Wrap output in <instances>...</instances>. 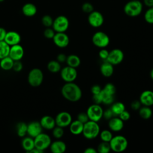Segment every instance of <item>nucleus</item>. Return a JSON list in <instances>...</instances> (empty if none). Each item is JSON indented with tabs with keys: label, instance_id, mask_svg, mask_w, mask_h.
<instances>
[{
	"label": "nucleus",
	"instance_id": "nucleus-43",
	"mask_svg": "<svg viewBox=\"0 0 153 153\" xmlns=\"http://www.w3.org/2000/svg\"><path fill=\"white\" fill-rule=\"evenodd\" d=\"M22 69H23V63L20 60L14 61L12 69H13L16 72H20L22 70Z\"/></svg>",
	"mask_w": 153,
	"mask_h": 153
},
{
	"label": "nucleus",
	"instance_id": "nucleus-10",
	"mask_svg": "<svg viewBox=\"0 0 153 153\" xmlns=\"http://www.w3.org/2000/svg\"><path fill=\"white\" fill-rule=\"evenodd\" d=\"M60 76L62 79L66 82H74L77 77V71L76 68L66 66L61 69Z\"/></svg>",
	"mask_w": 153,
	"mask_h": 153
},
{
	"label": "nucleus",
	"instance_id": "nucleus-8",
	"mask_svg": "<svg viewBox=\"0 0 153 153\" xmlns=\"http://www.w3.org/2000/svg\"><path fill=\"white\" fill-rule=\"evenodd\" d=\"M69 26V21L68 19L63 15H60L54 19L52 28L56 32H65Z\"/></svg>",
	"mask_w": 153,
	"mask_h": 153
},
{
	"label": "nucleus",
	"instance_id": "nucleus-4",
	"mask_svg": "<svg viewBox=\"0 0 153 153\" xmlns=\"http://www.w3.org/2000/svg\"><path fill=\"white\" fill-rule=\"evenodd\" d=\"M111 149L114 152H121L128 147V140L126 137L122 135L113 136L109 142Z\"/></svg>",
	"mask_w": 153,
	"mask_h": 153
},
{
	"label": "nucleus",
	"instance_id": "nucleus-21",
	"mask_svg": "<svg viewBox=\"0 0 153 153\" xmlns=\"http://www.w3.org/2000/svg\"><path fill=\"white\" fill-rule=\"evenodd\" d=\"M50 149L53 153H63L66 150V143L60 140H55L51 143L50 145Z\"/></svg>",
	"mask_w": 153,
	"mask_h": 153
},
{
	"label": "nucleus",
	"instance_id": "nucleus-31",
	"mask_svg": "<svg viewBox=\"0 0 153 153\" xmlns=\"http://www.w3.org/2000/svg\"><path fill=\"white\" fill-rule=\"evenodd\" d=\"M16 133L18 136L23 137L27 134V124L25 122H19L16 125Z\"/></svg>",
	"mask_w": 153,
	"mask_h": 153
},
{
	"label": "nucleus",
	"instance_id": "nucleus-42",
	"mask_svg": "<svg viewBox=\"0 0 153 153\" xmlns=\"http://www.w3.org/2000/svg\"><path fill=\"white\" fill-rule=\"evenodd\" d=\"M76 120H78L82 123L85 124L89 120V118L86 112H80L77 115Z\"/></svg>",
	"mask_w": 153,
	"mask_h": 153
},
{
	"label": "nucleus",
	"instance_id": "nucleus-29",
	"mask_svg": "<svg viewBox=\"0 0 153 153\" xmlns=\"http://www.w3.org/2000/svg\"><path fill=\"white\" fill-rule=\"evenodd\" d=\"M47 68L48 71L51 73H57L60 72L62 69L60 63H59L56 60H53L48 62Z\"/></svg>",
	"mask_w": 153,
	"mask_h": 153
},
{
	"label": "nucleus",
	"instance_id": "nucleus-44",
	"mask_svg": "<svg viewBox=\"0 0 153 153\" xmlns=\"http://www.w3.org/2000/svg\"><path fill=\"white\" fill-rule=\"evenodd\" d=\"M114 116H115L114 113L112 112V110L111 108L107 109L105 111H103V117L106 120H109L111 118H112V117H114Z\"/></svg>",
	"mask_w": 153,
	"mask_h": 153
},
{
	"label": "nucleus",
	"instance_id": "nucleus-9",
	"mask_svg": "<svg viewBox=\"0 0 153 153\" xmlns=\"http://www.w3.org/2000/svg\"><path fill=\"white\" fill-rule=\"evenodd\" d=\"M34 139V143H35V148L41 150L44 152L47 148H48L51 143V139L49 135L47 134L41 133L38 134L37 136L33 138Z\"/></svg>",
	"mask_w": 153,
	"mask_h": 153
},
{
	"label": "nucleus",
	"instance_id": "nucleus-46",
	"mask_svg": "<svg viewBox=\"0 0 153 153\" xmlns=\"http://www.w3.org/2000/svg\"><path fill=\"white\" fill-rule=\"evenodd\" d=\"M119 118L120 119H121L124 122L128 121L130 118V114L129 113V112H128L126 110H124V111H123L119 115H118Z\"/></svg>",
	"mask_w": 153,
	"mask_h": 153
},
{
	"label": "nucleus",
	"instance_id": "nucleus-33",
	"mask_svg": "<svg viewBox=\"0 0 153 153\" xmlns=\"http://www.w3.org/2000/svg\"><path fill=\"white\" fill-rule=\"evenodd\" d=\"M100 95L102 99V102L105 105H111L114 103V96L106 93L103 90L100 93Z\"/></svg>",
	"mask_w": 153,
	"mask_h": 153
},
{
	"label": "nucleus",
	"instance_id": "nucleus-49",
	"mask_svg": "<svg viewBox=\"0 0 153 153\" xmlns=\"http://www.w3.org/2000/svg\"><path fill=\"white\" fill-rule=\"evenodd\" d=\"M66 58H67V56H66L65 54H63V53H60V54H59L57 56L56 60H57L59 63H62L66 62Z\"/></svg>",
	"mask_w": 153,
	"mask_h": 153
},
{
	"label": "nucleus",
	"instance_id": "nucleus-52",
	"mask_svg": "<svg viewBox=\"0 0 153 153\" xmlns=\"http://www.w3.org/2000/svg\"><path fill=\"white\" fill-rule=\"evenodd\" d=\"M97 149L93 147H88L84 151V153H97Z\"/></svg>",
	"mask_w": 153,
	"mask_h": 153
},
{
	"label": "nucleus",
	"instance_id": "nucleus-40",
	"mask_svg": "<svg viewBox=\"0 0 153 153\" xmlns=\"http://www.w3.org/2000/svg\"><path fill=\"white\" fill-rule=\"evenodd\" d=\"M81 9H82V11L85 13L89 14L94 10V7L91 3L86 2L82 5Z\"/></svg>",
	"mask_w": 153,
	"mask_h": 153
},
{
	"label": "nucleus",
	"instance_id": "nucleus-19",
	"mask_svg": "<svg viewBox=\"0 0 153 153\" xmlns=\"http://www.w3.org/2000/svg\"><path fill=\"white\" fill-rule=\"evenodd\" d=\"M4 41L10 46H12L20 43L21 36L16 31H9L7 32Z\"/></svg>",
	"mask_w": 153,
	"mask_h": 153
},
{
	"label": "nucleus",
	"instance_id": "nucleus-5",
	"mask_svg": "<svg viewBox=\"0 0 153 153\" xmlns=\"http://www.w3.org/2000/svg\"><path fill=\"white\" fill-rule=\"evenodd\" d=\"M44 80V74L39 68L31 69L27 75V81L29 85L33 87H37L41 85Z\"/></svg>",
	"mask_w": 153,
	"mask_h": 153
},
{
	"label": "nucleus",
	"instance_id": "nucleus-47",
	"mask_svg": "<svg viewBox=\"0 0 153 153\" xmlns=\"http://www.w3.org/2000/svg\"><path fill=\"white\" fill-rule=\"evenodd\" d=\"M141 103L139 100H134L131 102L130 104L131 108L134 111H138L141 107Z\"/></svg>",
	"mask_w": 153,
	"mask_h": 153
},
{
	"label": "nucleus",
	"instance_id": "nucleus-14",
	"mask_svg": "<svg viewBox=\"0 0 153 153\" xmlns=\"http://www.w3.org/2000/svg\"><path fill=\"white\" fill-rule=\"evenodd\" d=\"M52 39L54 44L59 48H65L69 44V38L65 32H56Z\"/></svg>",
	"mask_w": 153,
	"mask_h": 153
},
{
	"label": "nucleus",
	"instance_id": "nucleus-34",
	"mask_svg": "<svg viewBox=\"0 0 153 153\" xmlns=\"http://www.w3.org/2000/svg\"><path fill=\"white\" fill-rule=\"evenodd\" d=\"M111 146L109 142L102 141L97 146V151L99 153H108L111 151Z\"/></svg>",
	"mask_w": 153,
	"mask_h": 153
},
{
	"label": "nucleus",
	"instance_id": "nucleus-54",
	"mask_svg": "<svg viewBox=\"0 0 153 153\" xmlns=\"http://www.w3.org/2000/svg\"><path fill=\"white\" fill-rule=\"evenodd\" d=\"M149 75H150V77H151V78L153 80V68L151 70Z\"/></svg>",
	"mask_w": 153,
	"mask_h": 153
},
{
	"label": "nucleus",
	"instance_id": "nucleus-23",
	"mask_svg": "<svg viewBox=\"0 0 153 153\" xmlns=\"http://www.w3.org/2000/svg\"><path fill=\"white\" fill-rule=\"evenodd\" d=\"M69 127V131L72 134L79 135L82 133L84 124L78 121V120H76L75 121H72Z\"/></svg>",
	"mask_w": 153,
	"mask_h": 153
},
{
	"label": "nucleus",
	"instance_id": "nucleus-16",
	"mask_svg": "<svg viewBox=\"0 0 153 153\" xmlns=\"http://www.w3.org/2000/svg\"><path fill=\"white\" fill-rule=\"evenodd\" d=\"M42 129L39 121H32L27 124V134L29 136L34 138L42 132Z\"/></svg>",
	"mask_w": 153,
	"mask_h": 153
},
{
	"label": "nucleus",
	"instance_id": "nucleus-35",
	"mask_svg": "<svg viewBox=\"0 0 153 153\" xmlns=\"http://www.w3.org/2000/svg\"><path fill=\"white\" fill-rule=\"evenodd\" d=\"M99 136L102 141L109 142L111 139L113 137L111 130H103L102 131H100Z\"/></svg>",
	"mask_w": 153,
	"mask_h": 153
},
{
	"label": "nucleus",
	"instance_id": "nucleus-6",
	"mask_svg": "<svg viewBox=\"0 0 153 153\" xmlns=\"http://www.w3.org/2000/svg\"><path fill=\"white\" fill-rule=\"evenodd\" d=\"M93 44L97 47L103 48L106 47L110 42L109 36L102 31L95 32L91 38Z\"/></svg>",
	"mask_w": 153,
	"mask_h": 153
},
{
	"label": "nucleus",
	"instance_id": "nucleus-41",
	"mask_svg": "<svg viewBox=\"0 0 153 153\" xmlns=\"http://www.w3.org/2000/svg\"><path fill=\"white\" fill-rule=\"evenodd\" d=\"M56 33V32L54 30L50 27H46V29L44 30V36L47 39H53L54 35Z\"/></svg>",
	"mask_w": 153,
	"mask_h": 153
},
{
	"label": "nucleus",
	"instance_id": "nucleus-20",
	"mask_svg": "<svg viewBox=\"0 0 153 153\" xmlns=\"http://www.w3.org/2000/svg\"><path fill=\"white\" fill-rule=\"evenodd\" d=\"M39 123L43 128L48 130H52L56 126L55 118L48 115L43 116L41 118Z\"/></svg>",
	"mask_w": 153,
	"mask_h": 153
},
{
	"label": "nucleus",
	"instance_id": "nucleus-50",
	"mask_svg": "<svg viewBox=\"0 0 153 153\" xmlns=\"http://www.w3.org/2000/svg\"><path fill=\"white\" fill-rule=\"evenodd\" d=\"M92 99H93V101L94 102V103L99 104V105L100 103H102V99H101L100 93L97 94H93Z\"/></svg>",
	"mask_w": 153,
	"mask_h": 153
},
{
	"label": "nucleus",
	"instance_id": "nucleus-28",
	"mask_svg": "<svg viewBox=\"0 0 153 153\" xmlns=\"http://www.w3.org/2000/svg\"><path fill=\"white\" fill-rule=\"evenodd\" d=\"M138 111L139 116L143 120H148L152 117V111L150 106H141Z\"/></svg>",
	"mask_w": 153,
	"mask_h": 153
},
{
	"label": "nucleus",
	"instance_id": "nucleus-32",
	"mask_svg": "<svg viewBox=\"0 0 153 153\" xmlns=\"http://www.w3.org/2000/svg\"><path fill=\"white\" fill-rule=\"evenodd\" d=\"M10 46L5 41H0V59L8 56Z\"/></svg>",
	"mask_w": 153,
	"mask_h": 153
},
{
	"label": "nucleus",
	"instance_id": "nucleus-2",
	"mask_svg": "<svg viewBox=\"0 0 153 153\" xmlns=\"http://www.w3.org/2000/svg\"><path fill=\"white\" fill-rule=\"evenodd\" d=\"M100 131V128L97 122L88 120L84 124L82 134L87 139H94L99 135Z\"/></svg>",
	"mask_w": 153,
	"mask_h": 153
},
{
	"label": "nucleus",
	"instance_id": "nucleus-45",
	"mask_svg": "<svg viewBox=\"0 0 153 153\" xmlns=\"http://www.w3.org/2000/svg\"><path fill=\"white\" fill-rule=\"evenodd\" d=\"M109 51L104 48H101V50L99 51V57L102 59V60H106L108 56V54H109Z\"/></svg>",
	"mask_w": 153,
	"mask_h": 153
},
{
	"label": "nucleus",
	"instance_id": "nucleus-36",
	"mask_svg": "<svg viewBox=\"0 0 153 153\" xmlns=\"http://www.w3.org/2000/svg\"><path fill=\"white\" fill-rule=\"evenodd\" d=\"M144 19L149 24H153V7H149L144 14Z\"/></svg>",
	"mask_w": 153,
	"mask_h": 153
},
{
	"label": "nucleus",
	"instance_id": "nucleus-3",
	"mask_svg": "<svg viewBox=\"0 0 153 153\" xmlns=\"http://www.w3.org/2000/svg\"><path fill=\"white\" fill-rule=\"evenodd\" d=\"M143 10V4L139 0H130L124 7V13L129 17H137Z\"/></svg>",
	"mask_w": 153,
	"mask_h": 153
},
{
	"label": "nucleus",
	"instance_id": "nucleus-12",
	"mask_svg": "<svg viewBox=\"0 0 153 153\" xmlns=\"http://www.w3.org/2000/svg\"><path fill=\"white\" fill-rule=\"evenodd\" d=\"M124 57L123 51L119 48H114L109 52L108 56L106 61L109 62L113 65H117L121 63Z\"/></svg>",
	"mask_w": 153,
	"mask_h": 153
},
{
	"label": "nucleus",
	"instance_id": "nucleus-22",
	"mask_svg": "<svg viewBox=\"0 0 153 153\" xmlns=\"http://www.w3.org/2000/svg\"><path fill=\"white\" fill-rule=\"evenodd\" d=\"M114 65L106 60L100 65V73L105 77L109 78L111 76L114 74Z\"/></svg>",
	"mask_w": 153,
	"mask_h": 153
},
{
	"label": "nucleus",
	"instance_id": "nucleus-53",
	"mask_svg": "<svg viewBox=\"0 0 153 153\" xmlns=\"http://www.w3.org/2000/svg\"><path fill=\"white\" fill-rule=\"evenodd\" d=\"M143 4L147 7H153V0H143Z\"/></svg>",
	"mask_w": 153,
	"mask_h": 153
},
{
	"label": "nucleus",
	"instance_id": "nucleus-25",
	"mask_svg": "<svg viewBox=\"0 0 153 153\" xmlns=\"http://www.w3.org/2000/svg\"><path fill=\"white\" fill-rule=\"evenodd\" d=\"M22 148L26 152H29L35 148L34 139L30 136L23 137L21 142Z\"/></svg>",
	"mask_w": 153,
	"mask_h": 153
},
{
	"label": "nucleus",
	"instance_id": "nucleus-39",
	"mask_svg": "<svg viewBox=\"0 0 153 153\" xmlns=\"http://www.w3.org/2000/svg\"><path fill=\"white\" fill-rule=\"evenodd\" d=\"M105 92L111 95H115L116 93V87L112 83H107L102 89Z\"/></svg>",
	"mask_w": 153,
	"mask_h": 153
},
{
	"label": "nucleus",
	"instance_id": "nucleus-18",
	"mask_svg": "<svg viewBox=\"0 0 153 153\" xmlns=\"http://www.w3.org/2000/svg\"><path fill=\"white\" fill-rule=\"evenodd\" d=\"M108 127L110 130L118 132L123 130L124 127V121L117 117L114 116L108 120Z\"/></svg>",
	"mask_w": 153,
	"mask_h": 153
},
{
	"label": "nucleus",
	"instance_id": "nucleus-15",
	"mask_svg": "<svg viewBox=\"0 0 153 153\" xmlns=\"http://www.w3.org/2000/svg\"><path fill=\"white\" fill-rule=\"evenodd\" d=\"M24 56V49L19 44L10 46L8 56L14 61L20 60Z\"/></svg>",
	"mask_w": 153,
	"mask_h": 153
},
{
	"label": "nucleus",
	"instance_id": "nucleus-24",
	"mask_svg": "<svg viewBox=\"0 0 153 153\" xmlns=\"http://www.w3.org/2000/svg\"><path fill=\"white\" fill-rule=\"evenodd\" d=\"M22 13L26 17L34 16L37 12V8L35 5L32 3L25 4L22 8Z\"/></svg>",
	"mask_w": 153,
	"mask_h": 153
},
{
	"label": "nucleus",
	"instance_id": "nucleus-7",
	"mask_svg": "<svg viewBox=\"0 0 153 153\" xmlns=\"http://www.w3.org/2000/svg\"><path fill=\"white\" fill-rule=\"evenodd\" d=\"M86 113L89 120L99 122L103 118V109L99 104H92L87 109Z\"/></svg>",
	"mask_w": 153,
	"mask_h": 153
},
{
	"label": "nucleus",
	"instance_id": "nucleus-26",
	"mask_svg": "<svg viewBox=\"0 0 153 153\" xmlns=\"http://www.w3.org/2000/svg\"><path fill=\"white\" fill-rule=\"evenodd\" d=\"M66 62L68 66L76 68L81 64V59L76 54H70L67 56Z\"/></svg>",
	"mask_w": 153,
	"mask_h": 153
},
{
	"label": "nucleus",
	"instance_id": "nucleus-48",
	"mask_svg": "<svg viewBox=\"0 0 153 153\" xmlns=\"http://www.w3.org/2000/svg\"><path fill=\"white\" fill-rule=\"evenodd\" d=\"M102 90V89L99 85L95 84L91 87V93L92 94H97L101 92Z\"/></svg>",
	"mask_w": 153,
	"mask_h": 153
},
{
	"label": "nucleus",
	"instance_id": "nucleus-55",
	"mask_svg": "<svg viewBox=\"0 0 153 153\" xmlns=\"http://www.w3.org/2000/svg\"><path fill=\"white\" fill-rule=\"evenodd\" d=\"M5 0H0V2H4Z\"/></svg>",
	"mask_w": 153,
	"mask_h": 153
},
{
	"label": "nucleus",
	"instance_id": "nucleus-27",
	"mask_svg": "<svg viewBox=\"0 0 153 153\" xmlns=\"http://www.w3.org/2000/svg\"><path fill=\"white\" fill-rule=\"evenodd\" d=\"M14 60L9 56H7L1 59L0 67L4 71H9L12 69Z\"/></svg>",
	"mask_w": 153,
	"mask_h": 153
},
{
	"label": "nucleus",
	"instance_id": "nucleus-30",
	"mask_svg": "<svg viewBox=\"0 0 153 153\" xmlns=\"http://www.w3.org/2000/svg\"><path fill=\"white\" fill-rule=\"evenodd\" d=\"M111 105H112L110 108L111 109L112 112L115 116L119 115L123 111L126 110L124 104L121 102L112 103Z\"/></svg>",
	"mask_w": 153,
	"mask_h": 153
},
{
	"label": "nucleus",
	"instance_id": "nucleus-37",
	"mask_svg": "<svg viewBox=\"0 0 153 153\" xmlns=\"http://www.w3.org/2000/svg\"><path fill=\"white\" fill-rule=\"evenodd\" d=\"M52 134L54 137L56 139H60L64 134L63 128L56 126L52 129Z\"/></svg>",
	"mask_w": 153,
	"mask_h": 153
},
{
	"label": "nucleus",
	"instance_id": "nucleus-11",
	"mask_svg": "<svg viewBox=\"0 0 153 153\" xmlns=\"http://www.w3.org/2000/svg\"><path fill=\"white\" fill-rule=\"evenodd\" d=\"M88 22L93 27H99L104 23V17L100 12L93 10L88 14Z\"/></svg>",
	"mask_w": 153,
	"mask_h": 153
},
{
	"label": "nucleus",
	"instance_id": "nucleus-13",
	"mask_svg": "<svg viewBox=\"0 0 153 153\" xmlns=\"http://www.w3.org/2000/svg\"><path fill=\"white\" fill-rule=\"evenodd\" d=\"M72 121V118L70 113L66 111H62L57 114L55 118L56 125L61 127H66Z\"/></svg>",
	"mask_w": 153,
	"mask_h": 153
},
{
	"label": "nucleus",
	"instance_id": "nucleus-51",
	"mask_svg": "<svg viewBox=\"0 0 153 153\" xmlns=\"http://www.w3.org/2000/svg\"><path fill=\"white\" fill-rule=\"evenodd\" d=\"M7 32V30L4 27H0V41H4Z\"/></svg>",
	"mask_w": 153,
	"mask_h": 153
},
{
	"label": "nucleus",
	"instance_id": "nucleus-1",
	"mask_svg": "<svg viewBox=\"0 0 153 153\" xmlns=\"http://www.w3.org/2000/svg\"><path fill=\"white\" fill-rule=\"evenodd\" d=\"M62 96L71 102L79 101L82 97V90L74 82H66L62 87Z\"/></svg>",
	"mask_w": 153,
	"mask_h": 153
},
{
	"label": "nucleus",
	"instance_id": "nucleus-17",
	"mask_svg": "<svg viewBox=\"0 0 153 153\" xmlns=\"http://www.w3.org/2000/svg\"><path fill=\"white\" fill-rule=\"evenodd\" d=\"M143 106H151L153 105V91L146 90L141 93L139 99Z\"/></svg>",
	"mask_w": 153,
	"mask_h": 153
},
{
	"label": "nucleus",
	"instance_id": "nucleus-38",
	"mask_svg": "<svg viewBox=\"0 0 153 153\" xmlns=\"http://www.w3.org/2000/svg\"><path fill=\"white\" fill-rule=\"evenodd\" d=\"M53 20L54 19L51 17V16H50V15L46 14L42 16L41 19V23L45 27H52Z\"/></svg>",
	"mask_w": 153,
	"mask_h": 153
}]
</instances>
